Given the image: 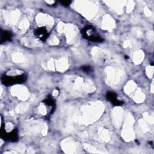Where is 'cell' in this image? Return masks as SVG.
Wrapping results in <instances>:
<instances>
[{"label": "cell", "mask_w": 154, "mask_h": 154, "mask_svg": "<svg viewBox=\"0 0 154 154\" xmlns=\"http://www.w3.org/2000/svg\"><path fill=\"white\" fill-rule=\"evenodd\" d=\"M82 33L83 37L85 39L89 40L91 42H102L103 41V39L97 34L94 28L90 25L85 26L82 29Z\"/></svg>", "instance_id": "cell-1"}, {"label": "cell", "mask_w": 154, "mask_h": 154, "mask_svg": "<svg viewBox=\"0 0 154 154\" xmlns=\"http://www.w3.org/2000/svg\"><path fill=\"white\" fill-rule=\"evenodd\" d=\"M26 79V76L24 73L17 75H4L2 76V82L6 85L20 84L23 82Z\"/></svg>", "instance_id": "cell-2"}, {"label": "cell", "mask_w": 154, "mask_h": 154, "mask_svg": "<svg viewBox=\"0 0 154 154\" xmlns=\"http://www.w3.org/2000/svg\"><path fill=\"white\" fill-rule=\"evenodd\" d=\"M1 137L5 140L14 141L17 139V132L16 129H13L9 132H1Z\"/></svg>", "instance_id": "cell-3"}, {"label": "cell", "mask_w": 154, "mask_h": 154, "mask_svg": "<svg viewBox=\"0 0 154 154\" xmlns=\"http://www.w3.org/2000/svg\"><path fill=\"white\" fill-rule=\"evenodd\" d=\"M107 99L112 103V104L114 106H120L122 105L123 102L117 99V94L112 91H109L107 93L106 96Z\"/></svg>", "instance_id": "cell-4"}, {"label": "cell", "mask_w": 154, "mask_h": 154, "mask_svg": "<svg viewBox=\"0 0 154 154\" xmlns=\"http://www.w3.org/2000/svg\"><path fill=\"white\" fill-rule=\"evenodd\" d=\"M34 34L36 35L37 37H38L42 41L45 40L49 35L46 29L45 28V27L43 26L37 28L34 31Z\"/></svg>", "instance_id": "cell-5"}, {"label": "cell", "mask_w": 154, "mask_h": 154, "mask_svg": "<svg viewBox=\"0 0 154 154\" xmlns=\"http://www.w3.org/2000/svg\"><path fill=\"white\" fill-rule=\"evenodd\" d=\"M11 34L7 31H1V40L0 42L4 43L7 41L11 40Z\"/></svg>", "instance_id": "cell-6"}, {"label": "cell", "mask_w": 154, "mask_h": 154, "mask_svg": "<svg viewBox=\"0 0 154 154\" xmlns=\"http://www.w3.org/2000/svg\"><path fill=\"white\" fill-rule=\"evenodd\" d=\"M43 102L45 103H46L47 105H49V106L52 107L53 108V107H55V102L54 100L51 98V97H48L46 99H45Z\"/></svg>", "instance_id": "cell-7"}, {"label": "cell", "mask_w": 154, "mask_h": 154, "mask_svg": "<svg viewBox=\"0 0 154 154\" xmlns=\"http://www.w3.org/2000/svg\"><path fill=\"white\" fill-rule=\"evenodd\" d=\"M81 69L85 73H89L92 71L91 67L90 66H85L81 67Z\"/></svg>", "instance_id": "cell-8"}, {"label": "cell", "mask_w": 154, "mask_h": 154, "mask_svg": "<svg viewBox=\"0 0 154 154\" xmlns=\"http://www.w3.org/2000/svg\"><path fill=\"white\" fill-rule=\"evenodd\" d=\"M60 3L62 4V5L68 6L71 3V1H60Z\"/></svg>", "instance_id": "cell-9"}]
</instances>
